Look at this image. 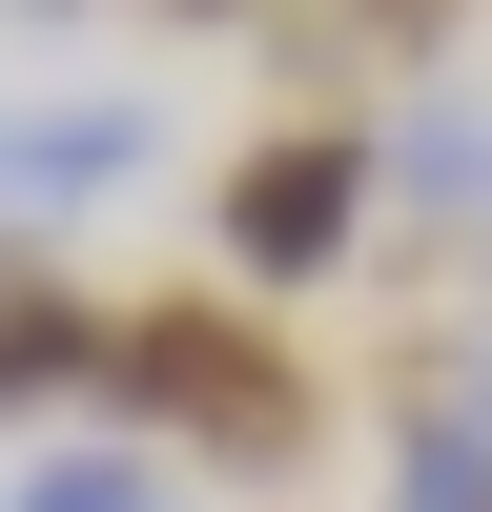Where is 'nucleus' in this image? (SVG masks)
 Listing matches in <instances>:
<instances>
[{
	"label": "nucleus",
	"instance_id": "39448f33",
	"mask_svg": "<svg viewBox=\"0 0 492 512\" xmlns=\"http://www.w3.org/2000/svg\"><path fill=\"white\" fill-rule=\"evenodd\" d=\"M369 185H431L451 226H472V267H492V123H472V103H410L390 144H369Z\"/></svg>",
	"mask_w": 492,
	"mask_h": 512
},
{
	"label": "nucleus",
	"instance_id": "9b49d317",
	"mask_svg": "<svg viewBox=\"0 0 492 512\" xmlns=\"http://www.w3.org/2000/svg\"><path fill=\"white\" fill-rule=\"evenodd\" d=\"M0 267H21V246H0Z\"/></svg>",
	"mask_w": 492,
	"mask_h": 512
},
{
	"label": "nucleus",
	"instance_id": "7ed1b4c3",
	"mask_svg": "<svg viewBox=\"0 0 492 512\" xmlns=\"http://www.w3.org/2000/svg\"><path fill=\"white\" fill-rule=\"evenodd\" d=\"M41 410H103V287L0 267V431H41Z\"/></svg>",
	"mask_w": 492,
	"mask_h": 512
},
{
	"label": "nucleus",
	"instance_id": "0eeeda50",
	"mask_svg": "<svg viewBox=\"0 0 492 512\" xmlns=\"http://www.w3.org/2000/svg\"><path fill=\"white\" fill-rule=\"evenodd\" d=\"M21 512H164V451H62Z\"/></svg>",
	"mask_w": 492,
	"mask_h": 512
},
{
	"label": "nucleus",
	"instance_id": "9d476101",
	"mask_svg": "<svg viewBox=\"0 0 492 512\" xmlns=\"http://www.w3.org/2000/svg\"><path fill=\"white\" fill-rule=\"evenodd\" d=\"M451 410H472V431H492V390H451Z\"/></svg>",
	"mask_w": 492,
	"mask_h": 512
},
{
	"label": "nucleus",
	"instance_id": "20e7f679",
	"mask_svg": "<svg viewBox=\"0 0 492 512\" xmlns=\"http://www.w3.org/2000/svg\"><path fill=\"white\" fill-rule=\"evenodd\" d=\"M144 185V103H0V205H103Z\"/></svg>",
	"mask_w": 492,
	"mask_h": 512
},
{
	"label": "nucleus",
	"instance_id": "f257e3e1",
	"mask_svg": "<svg viewBox=\"0 0 492 512\" xmlns=\"http://www.w3.org/2000/svg\"><path fill=\"white\" fill-rule=\"evenodd\" d=\"M103 410H123L144 451H205V472H308V431H328L308 349H287L267 308H226V287L103 308Z\"/></svg>",
	"mask_w": 492,
	"mask_h": 512
},
{
	"label": "nucleus",
	"instance_id": "6e6552de",
	"mask_svg": "<svg viewBox=\"0 0 492 512\" xmlns=\"http://www.w3.org/2000/svg\"><path fill=\"white\" fill-rule=\"evenodd\" d=\"M308 21H328V41H451L472 0H308Z\"/></svg>",
	"mask_w": 492,
	"mask_h": 512
},
{
	"label": "nucleus",
	"instance_id": "1a4fd4ad",
	"mask_svg": "<svg viewBox=\"0 0 492 512\" xmlns=\"http://www.w3.org/2000/svg\"><path fill=\"white\" fill-rule=\"evenodd\" d=\"M164 21H226V0H164Z\"/></svg>",
	"mask_w": 492,
	"mask_h": 512
},
{
	"label": "nucleus",
	"instance_id": "f03ea898",
	"mask_svg": "<svg viewBox=\"0 0 492 512\" xmlns=\"http://www.w3.org/2000/svg\"><path fill=\"white\" fill-rule=\"evenodd\" d=\"M349 246H369V144H349V123H267V144L226 164V308L328 287Z\"/></svg>",
	"mask_w": 492,
	"mask_h": 512
},
{
	"label": "nucleus",
	"instance_id": "423d86ee",
	"mask_svg": "<svg viewBox=\"0 0 492 512\" xmlns=\"http://www.w3.org/2000/svg\"><path fill=\"white\" fill-rule=\"evenodd\" d=\"M390 512H492V431L451 390H410V431H390Z\"/></svg>",
	"mask_w": 492,
	"mask_h": 512
}]
</instances>
